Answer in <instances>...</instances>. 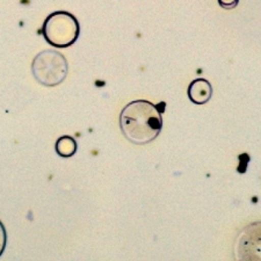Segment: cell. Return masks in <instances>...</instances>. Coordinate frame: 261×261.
Segmentation results:
<instances>
[{"label": "cell", "instance_id": "1", "mask_svg": "<svg viewBox=\"0 0 261 261\" xmlns=\"http://www.w3.org/2000/svg\"><path fill=\"white\" fill-rule=\"evenodd\" d=\"M164 102L154 105L147 100H135L125 105L120 114L123 136L136 145H145L159 136L163 129Z\"/></svg>", "mask_w": 261, "mask_h": 261}, {"label": "cell", "instance_id": "2", "mask_svg": "<svg viewBox=\"0 0 261 261\" xmlns=\"http://www.w3.org/2000/svg\"><path fill=\"white\" fill-rule=\"evenodd\" d=\"M42 34L45 41L53 47L67 48L78 40L81 24L77 18L69 12H54L45 19Z\"/></svg>", "mask_w": 261, "mask_h": 261}, {"label": "cell", "instance_id": "3", "mask_svg": "<svg viewBox=\"0 0 261 261\" xmlns=\"http://www.w3.org/2000/svg\"><path fill=\"white\" fill-rule=\"evenodd\" d=\"M32 72L41 85L53 87L65 81L69 72V64L61 53L44 50L33 60Z\"/></svg>", "mask_w": 261, "mask_h": 261}, {"label": "cell", "instance_id": "4", "mask_svg": "<svg viewBox=\"0 0 261 261\" xmlns=\"http://www.w3.org/2000/svg\"><path fill=\"white\" fill-rule=\"evenodd\" d=\"M213 86L203 78H197L188 86V98L195 105H204L212 99Z\"/></svg>", "mask_w": 261, "mask_h": 261}, {"label": "cell", "instance_id": "5", "mask_svg": "<svg viewBox=\"0 0 261 261\" xmlns=\"http://www.w3.org/2000/svg\"><path fill=\"white\" fill-rule=\"evenodd\" d=\"M55 150L62 158H70L77 152V142L71 136H62L55 144Z\"/></svg>", "mask_w": 261, "mask_h": 261}, {"label": "cell", "instance_id": "6", "mask_svg": "<svg viewBox=\"0 0 261 261\" xmlns=\"http://www.w3.org/2000/svg\"><path fill=\"white\" fill-rule=\"evenodd\" d=\"M6 243H7V234H6V229L4 224L0 221V256L4 253L6 247Z\"/></svg>", "mask_w": 261, "mask_h": 261}, {"label": "cell", "instance_id": "7", "mask_svg": "<svg viewBox=\"0 0 261 261\" xmlns=\"http://www.w3.org/2000/svg\"><path fill=\"white\" fill-rule=\"evenodd\" d=\"M239 0H218V5L224 10H233L238 5Z\"/></svg>", "mask_w": 261, "mask_h": 261}]
</instances>
